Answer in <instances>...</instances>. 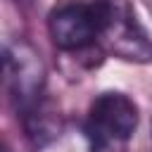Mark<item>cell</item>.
<instances>
[{"label": "cell", "instance_id": "obj_2", "mask_svg": "<svg viewBox=\"0 0 152 152\" xmlns=\"http://www.w3.org/2000/svg\"><path fill=\"white\" fill-rule=\"evenodd\" d=\"M138 128V107L124 93L100 95L88 112V131L97 142H121Z\"/></svg>", "mask_w": 152, "mask_h": 152}, {"label": "cell", "instance_id": "obj_3", "mask_svg": "<svg viewBox=\"0 0 152 152\" xmlns=\"http://www.w3.org/2000/svg\"><path fill=\"white\" fill-rule=\"evenodd\" d=\"M104 33L114 36L112 38L114 52H119L124 59H150L152 57V48L145 40V33L140 31V26L133 21L126 5L112 2L109 21H107Z\"/></svg>", "mask_w": 152, "mask_h": 152}, {"label": "cell", "instance_id": "obj_1", "mask_svg": "<svg viewBox=\"0 0 152 152\" xmlns=\"http://www.w3.org/2000/svg\"><path fill=\"white\" fill-rule=\"evenodd\" d=\"M109 0L95 2H62L48 17V31L57 48L62 50H83L97 36L104 33L109 21Z\"/></svg>", "mask_w": 152, "mask_h": 152}, {"label": "cell", "instance_id": "obj_4", "mask_svg": "<svg viewBox=\"0 0 152 152\" xmlns=\"http://www.w3.org/2000/svg\"><path fill=\"white\" fill-rule=\"evenodd\" d=\"M145 5H147V10L152 12V0H145Z\"/></svg>", "mask_w": 152, "mask_h": 152}]
</instances>
